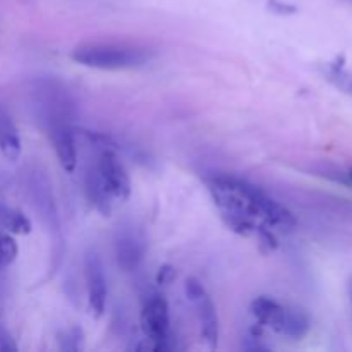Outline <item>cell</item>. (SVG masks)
Segmentation results:
<instances>
[{
	"label": "cell",
	"mask_w": 352,
	"mask_h": 352,
	"mask_svg": "<svg viewBox=\"0 0 352 352\" xmlns=\"http://www.w3.org/2000/svg\"><path fill=\"white\" fill-rule=\"evenodd\" d=\"M260 222L274 229L275 232H292L298 227L294 213L284 203L277 201L265 191L260 199Z\"/></svg>",
	"instance_id": "9"
},
{
	"label": "cell",
	"mask_w": 352,
	"mask_h": 352,
	"mask_svg": "<svg viewBox=\"0 0 352 352\" xmlns=\"http://www.w3.org/2000/svg\"><path fill=\"white\" fill-rule=\"evenodd\" d=\"M151 50L133 45L85 43L72 50L71 58L79 65L100 71H127L146 65L151 60Z\"/></svg>",
	"instance_id": "1"
},
{
	"label": "cell",
	"mask_w": 352,
	"mask_h": 352,
	"mask_svg": "<svg viewBox=\"0 0 352 352\" xmlns=\"http://www.w3.org/2000/svg\"><path fill=\"white\" fill-rule=\"evenodd\" d=\"M347 174H349V179H351V184H352V167L347 168Z\"/></svg>",
	"instance_id": "23"
},
{
	"label": "cell",
	"mask_w": 352,
	"mask_h": 352,
	"mask_svg": "<svg viewBox=\"0 0 352 352\" xmlns=\"http://www.w3.org/2000/svg\"><path fill=\"white\" fill-rule=\"evenodd\" d=\"M141 330L146 340H151V351H168L170 313L168 302L162 294H150L141 309Z\"/></svg>",
	"instance_id": "3"
},
{
	"label": "cell",
	"mask_w": 352,
	"mask_h": 352,
	"mask_svg": "<svg viewBox=\"0 0 352 352\" xmlns=\"http://www.w3.org/2000/svg\"><path fill=\"white\" fill-rule=\"evenodd\" d=\"M96 151H98V158H96L95 167L107 191L117 201H127L131 191H133V184H131V177L126 167L117 157L116 148H103V150Z\"/></svg>",
	"instance_id": "4"
},
{
	"label": "cell",
	"mask_w": 352,
	"mask_h": 352,
	"mask_svg": "<svg viewBox=\"0 0 352 352\" xmlns=\"http://www.w3.org/2000/svg\"><path fill=\"white\" fill-rule=\"evenodd\" d=\"M254 237L258 239V246H260L261 253L270 254L278 248V241H277V236H275V230L270 229L268 226H265L263 222L258 223Z\"/></svg>",
	"instance_id": "18"
},
{
	"label": "cell",
	"mask_w": 352,
	"mask_h": 352,
	"mask_svg": "<svg viewBox=\"0 0 352 352\" xmlns=\"http://www.w3.org/2000/svg\"><path fill=\"white\" fill-rule=\"evenodd\" d=\"M175 278V268L172 265H164V267L158 268L157 274V284L158 285H168L172 284Z\"/></svg>",
	"instance_id": "21"
},
{
	"label": "cell",
	"mask_w": 352,
	"mask_h": 352,
	"mask_svg": "<svg viewBox=\"0 0 352 352\" xmlns=\"http://www.w3.org/2000/svg\"><path fill=\"white\" fill-rule=\"evenodd\" d=\"M38 96H41L38 109H40L41 120L47 126V131L54 126H62V124L71 126V113L74 109H72L67 89L47 81L43 89H38Z\"/></svg>",
	"instance_id": "6"
},
{
	"label": "cell",
	"mask_w": 352,
	"mask_h": 352,
	"mask_svg": "<svg viewBox=\"0 0 352 352\" xmlns=\"http://www.w3.org/2000/svg\"><path fill=\"white\" fill-rule=\"evenodd\" d=\"M85 186H86V196H88L89 203L95 206L96 212L102 213V217H109L112 212V196L107 191L105 184L100 179L98 170L96 167L88 168L85 177Z\"/></svg>",
	"instance_id": "13"
},
{
	"label": "cell",
	"mask_w": 352,
	"mask_h": 352,
	"mask_svg": "<svg viewBox=\"0 0 352 352\" xmlns=\"http://www.w3.org/2000/svg\"><path fill=\"white\" fill-rule=\"evenodd\" d=\"M52 144H54L55 155L58 158V164L67 174H72L78 167V148H76L74 129L69 124L54 126L48 129Z\"/></svg>",
	"instance_id": "10"
},
{
	"label": "cell",
	"mask_w": 352,
	"mask_h": 352,
	"mask_svg": "<svg viewBox=\"0 0 352 352\" xmlns=\"http://www.w3.org/2000/svg\"><path fill=\"white\" fill-rule=\"evenodd\" d=\"M0 226L12 234L28 236L31 232V220L19 210L0 205Z\"/></svg>",
	"instance_id": "16"
},
{
	"label": "cell",
	"mask_w": 352,
	"mask_h": 352,
	"mask_svg": "<svg viewBox=\"0 0 352 352\" xmlns=\"http://www.w3.org/2000/svg\"><path fill=\"white\" fill-rule=\"evenodd\" d=\"M28 191H30L31 203H33L34 210L40 213L45 227L50 232H58L60 223H58L57 206H55L54 191H52V184L47 172L40 170V168H33L30 172V177H28Z\"/></svg>",
	"instance_id": "5"
},
{
	"label": "cell",
	"mask_w": 352,
	"mask_h": 352,
	"mask_svg": "<svg viewBox=\"0 0 352 352\" xmlns=\"http://www.w3.org/2000/svg\"><path fill=\"white\" fill-rule=\"evenodd\" d=\"M17 346L12 336L3 327H0V352H16Z\"/></svg>",
	"instance_id": "22"
},
{
	"label": "cell",
	"mask_w": 352,
	"mask_h": 352,
	"mask_svg": "<svg viewBox=\"0 0 352 352\" xmlns=\"http://www.w3.org/2000/svg\"><path fill=\"white\" fill-rule=\"evenodd\" d=\"M311 329V318H309L308 311L302 309L301 306H285L284 323H282L280 336L289 337L292 340H301L306 337Z\"/></svg>",
	"instance_id": "14"
},
{
	"label": "cell",
	"mask_w": 352,
	"mask_h": 352,
	"mask_svg": "<svg viewBox=\"0 0 352 352\" xmlns=\"http://www.w3.org/2000/svg\"><path fill=\"white\" fill-rule=\"evenodd\" d=\"M267 7L268 10H272L274 14H278V16H292V14L298 12V7L294 3L284 2V0H268Z\"/></svg>",
	"instance_id": "20"
},
{
	"label": "cell",
	"mask_w": 352,
	"mask_h": 352,
	"mask_svg": "<svg viewBox=\"0 0 352 352\" xmlns=\"http://www.w3.org/2000/svg\"><path fill=\"white\" fill-rule=\"evenodd\" d=\"M250 309L251 315L256 318V322L261 327H267V329L280 333L285 315V306L282 302L270 298V296H260V298H256L251 302Z\"/></svg>",
	"instance_id": "11"
},
{
	"label": "cell",
	"mask_w": 352,
	"mask_h": 352,
	"mask_svg": "<svg viewBox=\"0 0 352 352\" xmlns=\"http://www.w3.org/2000/svg\"><path fill=\"white\" fill-rule=\"evenodd\" d=\"M186 298L189 299L196 309V318L199 323V332H201L203 342L206 344L210 351L217 349L219 346V316L217 308L213 305L212 298L206 292L205 285L196 277H188L184 282Z\"/></svg>",
	"instance_id": "2"
},
{
	"label": "cell",
	"mask_w": 352,
	"mask_h": 352,
	"mask_svg": "<svg viewBox=\"0 0 352 352\" xmlns=\"http://www.w3.org/2000/svg\"><path fill=\"white\" fill-rule=\"evenodd\" d=\"M58 346L62 351H79L82 347V330L79 327L58 333Z\"/></svg>",
	"instance_id": "19"
},
{
	"label": "cell",
	"mask_w": 352,
	"mask_h": 352,
	"mask_svg": "<svg viewBox=\"0 0 352 352\" xmlns=\"http://www.w3.org/2000/svg\"><path fill=\"white\" fill-rule=\"evenodd\" d=\"M113 248L119 268L129 274L136 272L143 263L146 254V239L134 226H122L117 229Z\"/></svg>",
	"instance_id": "7"
},
{
	"label": "cell",
	"mask_w": 352,
	"mask_h": 352,
	"mask_svg": "<svg viewBox=\"0 0 352 352\" xmlns=\"http://www.w3.org/2000/svg\"><path fill=\"white\" fill-rule=\"evenodd\" d=\"M19 248L10 234H0V270L10 267L16 261Z\"/></svg>",
	"instance_id": "17"
},
{
	"label": "cell",
	"mask_w": 352,
	"mask_h": 352,
	"mask_svg": "<svg viewBox=\"0 0 352 352\" xmlns=\"http://www.w3.org/2000/svg\"><path fill=\"white\" fill-rule=\"evenodd\" d=\"M322 74L330 85L336 86L337 89H340L346 95L352 96V71L342 64V60H333L327 62L322 65Z\"/></svg>",
	"instance_id": "15"
},
{
	"label": "cell",
	"mask_w": 352,
	"mask_h": 352,
	"mask_svg": "<svg viewBox=\"0 0 352 352\" xmlns=\"http://www.w3.org/2000/svg\"><path fill=\"white\" fill-rule=\"evenodd\" d=\"M349 294H351V302H352V280H351V284H349Z\"/></svg>",
	"instance_id": "24"
},
{
	"label": "cell",
	"mask_w": 352,
	"mask_h": 352,
	"mask_svg": "<svg viewBox=\"0 0 352 352\" xmlns=\"http://www.w3.org/2000/svg\"><path fill=\"white\" fill-rule=\"evenodd\" d=\"M0 151L10 162L19 160L21 153H23L19 131L9 112L2 107H0Z\"/></svg>",
	"instance_id": "12"
},
{
	"label": "cell",
	"mask_w": 352,
	"mask_h": 352,
	"mask_svg": "<svg viewBox=\"0 0 352 352\" xmlns=\"http://www.w3.org/2000/svg\"><path fill=\"white\" fill-rule=\"evenodd\" d=\"M85 280L91 315L95 318H102L107 309L109 287H107V278L105 272H103L102 260H100V256L95 251H88L85 256Z\"/></svg>",
	"instance_id": "8"
}]
</instances>
